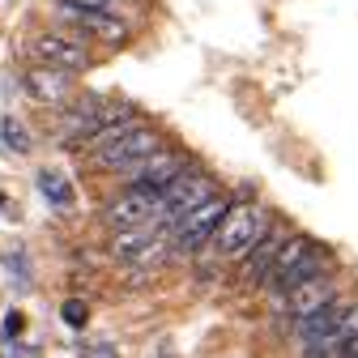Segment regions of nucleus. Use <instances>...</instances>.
Listing matches in <instances>:
<instances>
[{"mask_svg": "<svg viewBox=\"0 0 358 358\" xmlns=\"http://www.w3.org/2000/svg\"><path fill=\"white\" fill-rule=\"evenodd\" d=\"M0 354H5V358H38V350L17 345V341H0Z\"/></svg>", "mask_w": 358, "mask_h": 358, "instance_id": "obj_19", "label": "nucleus"}, {"mask_svg": "<svg viewBox=\"0 0 358 358\" xmlns=\"http://www.w3.org/2000/svg\"><path fill=\"white\" fill-rule=\"evenodd\" d=\"M329 299H337V290H333V282L324 273H316V278H307V282L286 290V311H290V316H307V311L324 307Z\"/></svg>", "mask_w": 358, "mask_h": 358, "instance_id": "obj_13", "label": "nucleus"}, {"mask_svg": "<svg viewBox=\"0 0 358 358\" xmlns=\"http://www.w3.org/2000/svg\"><path fill=\"white\" fill-rule=\"evenodd\" d=\"M286 239H290V235H286L282 227H264V235L243 252V282H248V286L268 282V268H273V260H278V252H282Z\"/></svg>", "mask_w": 358, "mask_h": 358, "instance_id": "obj_11", "label": "nucleus"}, {"mask_svg": "<svg viewBox=\"0 0 358 358\" xmlns=\"http://www.w3.org/2000/svg\"><path fill=\"white\" fill-rule=\"evenodd\" d=\"M56 13H60L64 22L90 30V34H99V38H111V43L128 34V26H124L111 9H99V5H90V0H56Z\"/></svg>", "mask_w": 358, "mask_h": 358, "instance_id": "obj_7", "label": "nucleus"}, {"mask_svg": "<svg viewBox=\"0 0 358 358\" xmlns=\"http://www.w3.org/2000/svg\"><path fill=\"white\" fill-rule=\"evenodd\" d=\"M115 256L132 268H154L166 252H171V239H166V227L162 222H145V227H128V231H115Z\"/></svg>", "mask_w": 358, "mask_h": 358, "instance_id": "obj_4", "label": "nucleus"}, {"mask_svg": "<svg viewBox=\"0 0 358 358\" xmlns=\"http://www.w3.org/2000/svg\"><path fill=\"white\" fill-rule=\"evenodd\" d=\"M188 171V162L179 158V154H166V150H158V154H150V158H141L137 166H128L124 175L132 179V188H145V192H162L166 184H175L179 175Z\"/></svg>", "mask_w": 358, "mask_h": 358, "instance_id": "obj_9", "label": "nucleus"}, {"mask_svg": "<svg viewBox=\"0 0 358 358\" xmlns=\"http://www.w3.org/2000/svg\"><path fill=\"white\" fill-rule=\"evenodd\" d=\"M158 150H162V137L137 120H120V124H107L94 132V158L103 171H128Z\"/></svg>", "mask_w": 358, "mask_h": 358, "instance_id": "obj_1", "label": "nucleus"}, {"mask_svg": "<svg viewBox=\"0 0 358 358\" xmlns=\"http://www.w3.org/2000/svg\"><path fill=\"white\" fill-rule=\"evenodd\" d=\"M77 350H81V358H120V354L111 350V341H81Z\"/></svg>", "mask_w": 358, "mask_h": 358, "instance_id": "obj_18", "label": "nucleus"}, {"mask_svg": "<svg viewBox=\"0 0 358 358\" xmlns=\"http://www.w3.org/2000/svg\"><path fill=\"white\" fill-rule=\"evenodd\" d=\"M107 227L111 231H128V227H145V222H158V192H145V188H132L124 196H115L107 205Z\"/></svg>", "mask_w": 358, "mask_h": 358, "instance_id": "obj_8", "label": "nucleus"}, {"mask_svg": "<svg viewBox=\"0 0 358 358\" xmlns=\"http://www.w3.org/2000/svg\"><path fill=\"white\" fill-rule=\"evenodd\" d=\"M217 188H213V179L209 175H196V171H184L175 179V184H166L158 192V222L162 227H171V222H179L188 209H196L201 201H209Z\"/></svg>", "mask_w": 358, "mask_h": 358, "instance_id": "obj_5", "label": "nucleus"}, {"mask_svg": "<svg viewBox=\"0 0 358 358\" xmlns=\"http://www.w3.org/2000/svg\"><path fill=\"white\" fill-rule=\"evenodd\" d=\"M22 324H26V320H22V316H17V311H13V316H9V320H5V333H9V337H13V333H22Z\"/></svg>", "mask_w": 358, "mask_h": 358, "instance_id": "obj_20", "label": "nucleus"}, {"mask_svg": "<svg viewBox=\"0 0 358 358\" xmlns=\"http://www.w3.org/2000/svg\"><path fill=\"white\" fill-rule=\"evenodd\" d=\"M222 213H227V201L213 192L209 201H201L196 209H188L179 222H171V252H196L213 235V227L222 222Z\"/></svg>", "mask_w": 358, "mask_h": 358, "instance_id": "obj_6", "label": "nucleus"}, {"mask_svg": "<svg viewBox=\"0 0 358 358\" xmlns=\"http://www.w3.org/2000/svg\"><path fill=\"white\" fill-rule=\"evenodd\" d=\"M26 90L34 94V103H48V107H60L69 94H73V77L56 64H38L26 73Z\"/></svg>", "mask_w": 358, "mask_h": 358, "instance_id": "obj_12", "label": "nucleus"}, {"mask_svg": "<svg viewBox=\"0 0 358 358\" xmlns=\"http://www.w3.org/2000/svg\"><path fill=\"white\" fill-rule=\"evenodd\" d=\"M0 137H5V145L17 150V154H30V145H34V141L26 137V128H22L13 115H9V120H0Z\"/></svg>", "mask_w": 358, "mask_h": 358, "instance_id": "obj_16", "label": "nucleus"}, {"mask_svg": "<svg viewBox=\"0 0 358 358\" xmlns=\"http://www.w3.org/2000/svg\"><path fill=\"white\" fill-rule=\"evenodd\" d=\"M333 337H358V303H337V311H333Z\"/></svg>", "mask_w": 358, "mask_h": 358, "instance_id": "obj_15", "label": "nucleus"}, {"mask_svg": "<svg viewBox=\"0 0 358 358\" xmlns=\"http://www.w3.org/2000/svg\"><path fill=\"white\" fill-rule=\"evenodd\" d=\"M30 52L38 56V64H56L64 73H77V69L90 64L81 38H73V34H34L30 38Z\"/></svg>", "mask_w": 358, "mask_h": 358, "instance_id": "obj_10", "label": "nucleus"}, {"mask_svg": "<svg viewBox=\"0 0 358 358\" xmlns=\"http://www.w3.org/2000/svg\"><path fill=\"white\" fill-rule=\"evenodd\" d=\"M316 273H324V252L311 243V239H294V235H290V239L282 243L273 268H268V282H273V286L286 294L290 286H299V282H307V278H316Z\"/></svg>", "mask_w": 358, "mask_h": 358, "instance_id": "obj_3", "label": "nucleus"}, {"mask_svg": "<svg viewBox=\"0 0 358 358\" xmlns=\"http://www.w3.org/2000/svg\"><path fill=\"white\" fill-rule=\"evenodd\" d=\"M38 192L48 196L56 209H73V205H77V188L69 184V175H64V171H52V166L38 171Z\"/></svg>", "mask_w": 358, "mask_h": 358, "instance_id": "obj_14", "label": "nucleus"}, {"mask_svg": "<svg viewBox=\"0 0 358 358\" xmlns=\"http://www.w3.org/2000/svg\"><path fill=\"white\" fill-rule=\"evenodd\" d=\"M268 227V213L260 205H227V213H222V222L213 227V248L222 256H243Z\"/></svg>", "mask_w": 358, "mask_h": 358, "instance_id": "obj_2", "label": "nucleus"}, {"mask_svg": "<svg viewBox=\"0 0 358 358\" xmlns=\"http://www.w3.org/2000/svg\"><path fill=\"white\" fill-rule=\"evenodd\" d=\"M85 316H90V307H85L81 299H69V303H64V324L81 329V324H85Z\"/></svg>", "mask_w": 358, "mask_h": 358, "instance_id": "obj_17", "label": "nucleus"}]
</instances>
